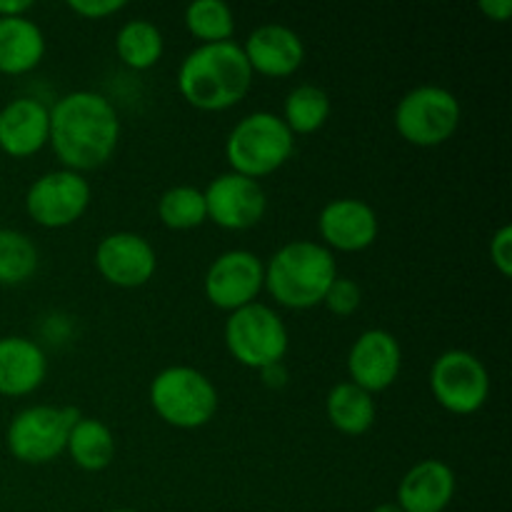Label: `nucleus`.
<instances>
[{"mask_svg":"<svg viewBox=\"0 0 512 512\" xmlns=\"http://www.w3.org/2000/svg\"><path fill=\"white\" fill-rule=\"evenodd\" d=\"M48 143L63 168L75 173L100 168L120 143L118 110L95 90H73L50 108Z\"/></svg>","mask_w":512,"mask_h":512,"instance_id":"obj_1","label":"nucleus"},{"mask_svg":"<svg viewBox=\"0 0 512 512\" xmlns=\"http://www.w3.org/2000/svg\"><path fill=\"white\" fill-rule=\"evenodd\" d=\"M253 75L238 43H200L180 63L178 90L193 108L218 113L245 100Z\"/></svg>","mask_w":512,"mask_h":512,"instance_id":"obj_2","label":"nucleus"},{"mask_svg":"<svg viewBox=\"0 0 512 512\" xmlns=\"http://www.w3.org/2000/svg\"><path fill=\"white\" fill-rule=\"evenodd\" d=\"M338 278L333 250L313 240H293L275 250L265 263V288L275 303L290 310L323 305L325 293Z\"/></svg>","mask_w":512,"mask_h":512,"instance_id":"obj_3","label":"nucleus"},{"mask_svg":"<svg viewBox=\"0 0 512 512\" xmlns=\"http://www.w3.org/2000/svg\"><path fill=\"white\" fill-rule=\"evenodd\" d=\"M293 150L295 135L280 115L268 110H255L240 118L225 140V160L230 170L253 180L283 168Z\"/></svg>","mask_w":512,"mask_h":512,"instance_id":"obj_4","label":"nucleus"},{"mask_svg":"<svg viewBox=\"0 0 512 512\" xmlns=\"http://www.w3.org/2000/svg\"><path fill=\"white\" fill-rule=\"evenodd\" d=\"M150 405L163 423L180 430H198L218 413V390L198 368L170 365L150 383Z\"/></svg>","mask_w":512,"mask_h":512,"instance_id":"obj_5","label":"nucleus"},{"mask_svg":"<svg viewBox=\"0 0 512 512\" xmlns=\"http://www.w3.org/2000/svg\"><path fill=\"white\" fill-rule=\"evenodd\" d=\"M463 108L453 90L443 85H418L395 105L393 123L400 138L418 148H438L460 128Z\"/></svg>","mask_w":512,"mask_h":512,"instance_id":"obj_6","label":"nucleus"},{"mask_svg":"<svg viewBox=\"0 0 512 512\" xmlns=\"http://www.w3.org/2000/svg\"><path fill=\"white\" fill-rule=\"evenodd\" d=\"M225 348L250 370H265L283 363L290 348L285 320L270 305L250 303L228 315L223 328Z\"/></svg>","mask_w":512,"mask_h":512,"instance_id":"obj_7","label":"nucleus"},{"mask_svg":"<svg viewBox=\"0 0 512 512\" xmlns=\"http://www.w3.org/2000/svg\"><path fill=\"white\" fill-rule=\"evenodd\" d=\"M80 410L70 405H30L8 425L5 443L10 455L25 465H45L65 453L68 435Z\"/></svg>","mask_w":512,"mask_h":512,"instance_id":"obj_8","label":"nucleus"},{"mask_svg":"<svg viewBox=\"0 0 512 512\" xmlns=\"http://www.w3.org/2000/svg\"><path fill=\"white\" fill-rule=\"evenodd\" d=\"M430 390L448 413L473 415L488 403L490 373L470 350H445L430 368Z\"/></svg>","mask_w":512,"mask_h":512,"instance_id":"obj_9","label":"nucleus"},{"mask_svg":"<svg viewBox=\"0 0 512 512\" xmlns=\"http://www.w3.org/2000/svg\"><path fill=\"white\" fill-rule=\"evenodd\" d=\"M93 188L83 173L60 168L43 173L25 193V210L43 228H68L88 210Z\"/></svg>","mask_w":512,"mask_h":512,"instance_id":"obj_10","label":"nucleus"},{"mask_svg":"<svg viewBox=\"0 0 512 512\" xmlns=\"http://www.w3.org/2000/svg\"><path fill=\"white\" fill-rule=\"evenodd\" d=\"M265 288V263L255 253L243 248L225 250L208 265L203 278L205 298L220 310L245 308L255 303Z\"/></svg>","mask_w":512,"mask_h":512,"instance_id":"obj_11","label":"nucleus"},{"mask_svg":"<svg viewBox=\"0 0 512 512\" xmlns=\"http://www.w3.org/2000/svg\"><path fill=\"white\" fill-rule=\"evenodd\" d=\"M203 195L208 220L225 230L255 228L268 210V195H265L263 185L258 180L233 173V170L210 180Z\"/></svg>","mask_w":512,"mask_h":512,"instance_id":"obj_12","label":"nucleus"},{"mask_svg":"<svg viewBox=\"0 0 512 512\" xmlns=\"http://www.w3.org/2000/svg\"><path fill=\"white\" fill-rule=\"evenodd\" d=\"M95 268L115 288H140L158 270V255L143 235L120 230L105 235L95 248Z\"/></svg>","mask_w":512,"mask_h":512,"instance_id":"obj_13","label":"nucleus"},{"mask_svg":"<svg viewBox=\"0 0 512 512\" xmlns=\"http://www.w3.org/2000/svg\"><path fill=\"white\" fill-rule=\"evenodd\" d=\"M400 368H403V348L388 330L370 328L360 333L350 345V383L368 390L370 395L388 390L398 380Z\"/></svg>","mask_w":512,"mask_h":512,"instance_id":"obj_14","label":"nucleus"},{"mask_svg":"<svg viewBox=\"0 0 512 512\" xmlns=\"http://www.w3.org/2000/svg\"><path fill=\"white\" fill-rule=\"evenodd\" d=\"M323 245L340 253H360L378 240L380 220L373 205L360 198H335L320 210Z\"/></svg>","mask_w":512,"mask_h":512,"instance_id":"obj_15","label":"nucleus"},{"mask_svg":"<svg viewBox=\"0 0 512 512\" xmlns=\"http://www.w3.org/2000/svg\"><path fill=\"white\" fill-rule=\"evenodd\" d=\"M253 73L268 78H288L303 65L305 43L293 28L280 23L258 25L240 45Z\"/></svg>","mask_w":512,"mask_h":512,"instance_id":"obj_16","label":"nucleus"},{"mask_svg":"<svg viewBox=\"0 0 512 512\" xmlns=\"http://www.w3.org/2000/svg\"><path fill=\"white\" fill-rule=\"evenodd\" d=\"M50 108L35 98H15L0 110V150L10 158H30L48 145Z\"/></svg>","mask_w":512,"mask_h":512,"instance_id":"obj_17","label":"nucleus"},{"mask_svg":"<svg viewBox=\"0 0 512 512\" xmlns=\"http://www.w3.org/2000/svg\"><path fill=\"white\" fill-rule=\"evenodd\" d=\"M458 480L455 470L443 460H420L398 485V500L405 512H445L453 503Z\"/></svg>","mask_w":512,"mask_h":512,"instance_id":"obj_18","label":"nucleus"},{"mask_svg":"<svg viewBox=\"0 0 512 512\" xmlns=\"http://www.w3.org/2000/svg\"><path fill=\"white\" fill-rule=\"evenodd\" d=\"M48 375V358L35 340L23 335L0 338V395L23 398L35 393Z\"/></svg>","mask_w":512,"mask_h":512,"instance_id":"obj_19","label":"nucleus"},{"mask_svg":"<svg viewBox=\"0 0 512 512\" xmlns=\"http://www.w3.org/2000/svg\"><path fill=\"white\" fill-rule=\"evenodd\" d=\"M45 55V35L35 20L0 18V73L23 75L38 68Z\"/></svg>","mask_w":512,"mask_h":512,"instance_id":"obj_20","label":"nucleus"},{"mask_svg":"<svg viewBox=\"0 0 512 512\" xmlns=\"http://www.w3.org/2000/svg\"><path fill=\"white\" fill-rule=\"evenodd\" d=\"M325 415L335 430L355 438V435H365L373 428L378 408H375V400L368 390L345 380V383L330 388L328 398H325Z\"/></svg>","mask_w":512,"mask_h":512,"instance_id":"obj_21","label":"nucleus"},{"mask_svg":"<svg viewBox=\"0 0 512 512\" xmlns=\"http://www.w3.org/2000/svg\"><path fill=\"white\" fill-rule=\"evenodd\" d=\"M65 450L78 468L100 473L115 460V435L103 420L80 415L78 423L70 430Z\"/></svg>","mask_w":512,"mask_h":512,"instance_id":"obj_22","label":"nucleus"},{"mask_svg":"<svg viewBox=\"0 0 512 512\" xmlns=\"http://www.w3.org/2000/svg\"><path fill=\"white\" fill-rule=\"evenodd\" d=\"M333 113V103H330L328 90L320 85L303 83L295 85L283 103V123L288 125L293 135H310L318 133Z\"/></svg>","mask_w":512,"mask_h":512,"instance_id":"obj_23","label":"nucleus"},{"mask_svg":"<svg viewBox=\"0 0 512 512\" xmlns=\"http://www.w3.org/2000/svg\"><path fill=\"white\" fill-rule=\"evenodd\" d=\"M165 40L155 23L145 18H133L120 25L115 35V53L128 68L148 70L163 58Z\"/></svg>","mask_w":512,"mask_h":512,"instance_id":"obj_24","label":"nucleus"},{"mask_svg":"<svg viewBox=\"0 0 512 512\" xmlns=\"http://www.w3.org/2000/svg\"><path fill=\"white\" fill-rule=\"evenodd\" d=\"M158 218L170 230H193L208 220L205 195L193 185H173L158 200Z\"/></svg>","mask_w":512,"mask_h":512,"instance_id":"obj_25","label":"nucleus"},{"mask_svg":"<svg viewBox=\"0 0 512 512\" xmlns=\"http://www.w3.org/2000/svg\"><path fill=\"white\" fill-rule=\"evenodd\" d=\"M38 248L25 233L0 228V285H20L38 270Z\"/></svg>","mask_w":512,"mask_h":512,"instance_id":"obj_26","label":"nucleus"},{"mask_svg":"<svg viewBox=\"0 0 512 512\" xmlns=\"http://www.w3.org/2000/svg\"><path fill=\"white\" fill-rule=\"evenodd\" d=\"M185 28L203 43H225L235 33V13L225 0H193L185 8Z\"/></svg>","mask_w":512,"mask_h":512,"instance_id":"obj_27","label":"nucleus"},{"mask_svg":"<svg viewBox=\"0 0 512 512\" xmlns=\"http://www.w3.org/2000/svg\"><path fill=\"white\" fill-rule=\"evenodd\" d=\"M360 303H363V290H360V285L353 278H340V275L333 280V285H330L323 298L325 308L333 315H340V318L353 315L360 308Z\"/></svg>","mask_w":512,"mask_h":512,"instance_id":"obj_28","label":"nucleus"},{"mask_svg":"<svg viewBox=\"0 0 512 512\" xmlns=\"http://www.w3.org/2000/svg\"><path fill=\"white\" fill-rule=\"evenodd\" d=\"M490 260L503 278L512 275V228L508 223L500 225L490 238Z\"/></svg>","mask_w":512,"mask_h":512,"instance_id":"obj_29","label":"nucleus"},{"mask_svg":"<svg viewBox=\"0 0 512 512\" xmlns=\"http://www.w3.org/2000/svg\"><path fill=\"white\" fill-rule=\"evenodd\" d=\"M68 8L80 18L103 20L128 8V3L125 0H68Z\"/></svg>","mask_w":512,"mask_h":512,"instance_id":"obj_30","label":"nucleus"},{"mask_svg":"<svg viewBox=\"0 0 512 512\" xmlns=\"http://www.w3.org/2000/svg\"><path fill=\"white\" fill-rule=\"evenodd\" d=\"M478 8L495 23H505L512 15V0H480Z\"/></svg>","mask_w":512,"mask_h":512,"instance_id":"obj_31","label":"nucleus"},{"mask_svg":"<svg viewBox=\"0 0 512 512\" xmlns=\"http://www.w3.org/2000/svg\"><path fill=\"white\" fill-rule=\"evenodd\" d=\"M33 10V0H0V18H23Z\"/></svg>","mask_w":512,"mask_h":512,"instance_id":"obj_32","label":"nucleus"},{"mask_svg":"<svg viewBox=\"0 0 512 512\" xmlns=\"http://www.w3.org/2000/svg\"><path fill=\"white\" fill-rule=\"evenodd\" d=\"M260 375H263L265 385H275V388H280V385H285V378H288V373H285L283 363L270 365V368L260 370Z\"/></svg>","mask_w":512,"mask_h":512,"instance_id":"obj_33","label":"nucleus"},{"mask_svg":"<svg viewBox=\"0 0 512 512\" xmlns=\"http://www.w3.org/2000/svg\"><path fill=\"white\" fill-rule=\"evenodd\" d=\"M373 512H405V510L393 500V503H380L378 508H373Z\"/></svg>","mask_w":512,"mask_h":512,"instance_id":"obj_34","label":"nucleus"},{"mask_svg":"<svg viewBox=\"0 0 512 512\" xmlns=\"http://www.w3.org/2000/svg\"><path fill=\"white\" fill-rule=\"evenodd\" d=\"M110 512H138V510H130V508H118V510H110Z\"/></svg>","mask_w":512,"mask_h":512,"instance_id":"obj_35","label":"nucleus"}]
</instances>
